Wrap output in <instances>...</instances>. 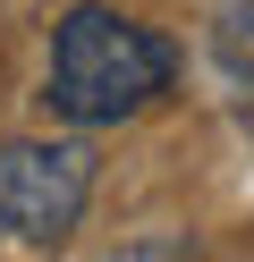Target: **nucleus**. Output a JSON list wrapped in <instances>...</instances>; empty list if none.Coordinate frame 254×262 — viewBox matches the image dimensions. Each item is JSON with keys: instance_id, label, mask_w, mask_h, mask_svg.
I'll return each instance as SVG.
<instances>
[{"instance_id": "obj_3", "label": "nucleus", "mask_w": 254, "mask_h": 262, "mask_svg": "<svg viewBox=\"0 0 254 262\" xmlns=\"http://www.w3.org/2000/svg\"><path fill=\"white\" fill-rule=\"evenodd\" d=\"M212 34L237 68H254V0H212Z\"/></svg>"}, {"instance_id": "obj_1", "label": "nucleus", "mask_w": 254, "mask_h": 262, "mask_svg": "<svg viewBox=\"0 0 254 262\" xmlns=\"http://www.w3.org/2000/svg\"><path fill=\"white\" fill-rule=\"evenodd\" d=\"M169 68H178V59H169V42L152 34V26L85 0V9L60 17V34H51L43 102L60 110V119H76V127H110V119H135L144 102H161Z\"/></svg>"}, {"instance_id": "obj_2", "label": "nucleus", "mask_w": 254, "mask_h": 262, "mask_svg": "<svg viewBox=\"0 0 254 262\" xmlns=\"http://www.w3.org/2000/svg\"><path fill=\"white\" fill-rule=\"evenodd\" d=\"M93 152L85 144H0V237L9 245H60L85 220Z\"/></svg>"}]
</instances>
